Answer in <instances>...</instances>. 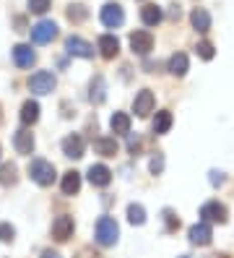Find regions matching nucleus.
Here are the masks:
<instances>
[{
  "label": "nucleus",
  "mask_w": 234,
  "mask_h": 258,
  "mask_svg": "<svg viewBox=\"0 0 234 258\" xmlns=\"http://www.w3.org/2000/svg\"><path fill=\"white\" fill-rule=\"evenodd\" d=\"M29 175H31V180H34L37 185L47 188V185L55 183V164L47 162V159H34L29 164Z\"/></svg>",
  "instance_id": "1"
},
{
  "label": "nucleus",
  "mask_w": 234,
  "mask_h": 258,
  "mask_svg": "<svg viewBox=\"0 0 234 258\" xmlns=\"http://www.w3.org/2000/svg\"><path fill=\"white\" fill-rule=\"evenodd\" d=\"M120 237V227L112 217H102L97 222V242L99 245H115Z\"/></svg>",
  "instance_id": "2"
},
{
  "label": "nucleus",
  "mask_w": 234,
  "mask_h": 258,
  "mask_svg": "<svg viewBox=\"0 0 234 258\" xmlns=\"http://www.w3.org/2000/svg\"><path fill=\"white\" fill-rule=\"evenodd\" d=\"M57 37V24L55 21H39L31 26V42L34 44H50Z\"/></svg>",
  "instance_id": "3"
},
{
  "label": "nucleus",
  "mask_w": 234,
  "mask_h": 258,
  "mask_svg": "<svg viewBox=\"0 0 234 258\" xmlns=\"http://www.w3.org/2000/svg\"><path fill=\"white\" fill-rule=\"evenodd\" d=\"M55 86H57V81H55V76L50 71H39V73H34L29 79V89L34 94H50Z\"/></svg>",
  "instance_id": "4"
},
{
  "label": "nucleus",
  "mask_w": 234,
  "mask_h": 258,
  "mask_svg": "<svg viewBox=\"0 0 234 258\" xmlns=\"http://www.w3.org/2000/svg\"><path fill=\"white\" fill-rule=\"evenodd\" d=\"M153 104H156L153 92H151V89H143V92H138L135 99H133V112L138 117H148L153 112Z\"/></svg>",
  "instance_id": "5"
},
{
  "label": "nucleus",
  "mask_w": 234,
  "mask_h": 258,
  "mask_svg": "<svg viewBox=\"0 0 234 258\" xmlns=\"http://www.w3.org/2000/svg\"><path fill=\"white\" fill-rule=\"evenodd\" d=\"M73 230H75V222H73V217H68V214H62V217H57V219L52 222V237H55L57 242H65L68 237H73Z\"/></svg>",
  "instance_id": "6"
},
{
  "label": "nucleus",
  "mask_w": 234,
  "mask_h": 258,
  "mask_svg": "<svg viewBox=\"0 0 234 258\" xmlns=\"http://www.w3.org/2000/svg\"><path fill=\"white\" fill-rule=\"evenodd\" d=\"M122 21H125V13H122L120 3H107L102 8V24L107 29H117V26H122Z\"/></svg>",
  "instance_id": "7"
},
{
  "label": "nucleus",
  "mask_w": 234,
  "mask_h": 258,
  "mask_svg": "<svg viewBox=\"0 0 234 258\" xmlns=\"http://www.w3.org/2000/svg\"><path fill=\"white\" fill-rule=\"evenodd\" d=\"M200 217H203V222H218V224H224L226 222V206L218 204V201H208V204L200 206Z\"/></svg>",
  "instance_id": "8"
},
{
  "label": "nucleus",
  "mask_w": 234,
  "mask_h": 258,
  "mask_svg": "<svg viewBox=\"0 0 234 258\" xmlns=\"http://www.w3.org/2000/svg\"><path fill=\"white\" fill-rule=\"evenodd\" d=\"M84 149H86V144H84V139L78 133H70V136L62 139V154L70 157V159H81L84 157Z\"/></svg>",
  "instance_id": "9"
},
{
  "label": "nucleus",
  "mask_w": 234,
  "mask_h": 258,
  "mask_svg": "<svg viewBox=\"0 0 234 258\" xmlns=\"http://www.w3.org/2000/svg\"><path fill=\"white\" fill-rule=\"evenodd\" d=\"M130 50L135 55H148L153 50V37L151 32H133L130 34Z\"/></svg>",
  "instance_id": "10"
},
{
  "label": "nucleus",
  "mask_w": 234,
  "mask_h": 258,
  "mask_svg": "<svg viewBox=\"0 0 234 258\" xmlns=\"http://www.w3.org/2000/svg\"><path fill=\"white\" fill-rule=\"evenodd\" d=\"M13 63L19 68H31L37 63V52L31 50V44H16L13 47Z\"/></svg>",
  "instance_id": "11"
},
{
  "label": "nucleus",
  "mask_w": 234,
  "mask_h": 258,
  "mask_svg": "<svg viewBox=\"0 0 234 258\" xmlns=\"http://www.w3.org/2000/svg\"><path fill=\"white\" fill-rule=\"evenodd\" d=\"M89 183L97 185V188H107L112 183V172H109V167L104 164H91L89 167Z\"/></svg>",
  "instance_id": "12"
},
{
  "label": "nucleus",
  "mask_w": 234,
  "mask_h": 258,
  "mask_svg": "<svg viewBox=\"0 0 234 258\" xmlns=\"http://www.w3.org/2000/svg\"><path fill=\"white\" fill-rule=\"evenodd\" d=\"M65 50H68V55H75V57H94V47L81 37H68Z\"/></svg>",
  "instance_id": "13"
},
{
  "label": "nucleus",
  "mask_w": 234,
  "mask_h": 258,
  "mask_svg": "<svg viewBox=\"0 0 234 258\" xmlns=\"http://www.w3.org/2000/svg\"><path fill=\"white\" fill-rule=\"evenodd\" d=\"M213 237V230H211V224L208 222H198L190 227V242L193 245H208Z\"/></svg>",
  "instance_id": "14"
},
{
  "label": "nucleus",
  "mask_w": 234,
  "mask_h": 258,
  "mask_svg": "<svg viewBox=\"0 0 234 258\" xmlns=\"http://www.w3.org/2000/svg\"><path fill=\"white\" fill-rule=\"evenodd\" d=\"M13 146H16V151H19V154H31V151H34V136H31V131H26V128L16 131Z\"/></svg>",
  "instance_id": "15"
},
{
  "label": "nucleus",
  "mask_w": 234,
  "mask_h": 258,
  "mask_svg": "<svg viewBox=\"0 0 234 258\" xmlns=\"http://www.w3.org/2000/svg\"><path fill=\"white\" fill-rule=\"evenodd\" d=\"M97 47H99L102 57L112 60V57H117V52H120V42H117V37H112V34H102L99 42H97Z\"/></svg>",
  "instance_id": "16"
},
{
  "label": "nucleus",
  "mask_w": 234,
  "mask_h": 258,
  "mask_svg": "<svg viewBox=\"0 0 234 258\" xmlns=\"http://www.w3.org/2000/svg\"><path fill=\"white\" fill-rule=\"evenodd\" d=\"M162 19H164V13H162V8H159V6L146 3L143 8H140V21H143L146 26H156Z\"/></svg>",
  "instance_id": "17"
},
{
  "label": "nucleus",
  "mask_w": 234,
  "mask_h": 258,
  "mask_svg": "<svg viewBox=\"0 0 234 258\" xmlns=\"http://www.w3.org/2000/svg\"><path fill=\"white\" fill-rule=\"evenodd\" d=\"M190 21H193V29H198L200 34H206L208 29H211V16H208L206 8H195L190 13Z\"/></svg>",
  "instance_id": "18"
},
{
  "label": "nucleus",
  "mask_w": 234,
  "mask_h": 258,
  "mask_svg": "<svg viewBox=\"0 0 234 258\" xmlns=\"http://www.w3.org/2000/svg\"><path fill=\"white\" fill-rule=\"evenodd\" d=\"M78 190H81V175H78L75 170L62 175V193H65V196H75Z\"/></svg>",
  "instance_id": "19"
},
{
  "label": "nucleus",
  "mask_w": 234,
  "mask_h": 258,
  "mask_svg": "<svg viewBox=\"0 0 234 258\" xmlns=\"http://www.w3.org/2000/svg\"><path fill=\"white\" fill-rule=\"evenodd\" d=\"M109 128H112V133H117V136H128L130 133V117L125 112H115L112 120H109Z\"/></svg>",
  "instance_id": "20"
},
{
  "label": "nucleus",
  "mask_w": 234,
  "mask_h": 258,
  "mask_svg": "<svg viewBox=\"0 0 234 258\" xmlns=\"http://www.w3.org/2000/svg\"><path fill=\"white\" fill-rule=\"evenodd\" d=\"M39 120V104L37 102H24V107H21V123L24 125H34Z\"/></svg>",
  "instance_id": "21"
},
{
  "label": "nucleus",
  "mask_w": 234,
  "mask_h": 258,
  "mask_svg": "<svg viewBox=\"0 0 234 258\" xmlns=\"http://www.w3.org/2000/svg\"><path fill=\"white\" fill-rule=\"evenodd\" d=\"M169 73L172 76H185L187 73V55L185 52H175L169 57Z\"/></svg>",
  "instance_id": "22"
},
{
  "label": "nucleus",
  "mask_w": 234,
  "mask_h": 258,
  "mask_svg": "<svg viewBox=\"0 0 234 258\" xmlns=\"http://www.w3.org/2000/svg\"><path fill=\"white\" fill-rule=\"evenodd\" d=\"M94 149H97V154H102V157H115L117 154V141L115 139H97L94 141Z\"/></svg>",
  "instance_id": "23"
},
{
  "label": "nucleus",
  "mask_w": 234,
  "mask_h": 258,
  "mask_svg": "<svg viewBox=\"0 0 234 258\" xmlns=\"http://www.w3.org/2000/svg\"><path fill=\"white\" fill-rule=\"evenodd\" d=\"M172 128V112L169 110H162V112H156V117H153V133H167Z\"/></svg>",
  "instance_id": "24"
},
{
  "label": "nucleus",
  "mask_w": 234,
  "mask_h": 258,
  "mask_svg": "<svg viewBox=\"0 0 234 258\" xmlns=\"http://www.w3.org/2000/svg\"><path fill=\"white\" fill-rule=\"evenodd\" d=\"M89 99H91L94 104H102V102H104V79H102V76H97V79L91 81V94H89Z\"/></svg>",
  "instance_id": "25"
},
{
  "label": "nucleus",
  "mask_w": 234,
  "mask_h": 258,
  "mask_svg": "<svg viewBox=\"0 0 234 258\" xmlns=\"http://www.w3.org/2000/svg\"><path fill=\"white\" fill-rule=\"evenodd\" d=\"M16 164H11V162H6L3 167H0V185H13L16 183Z\"/></svg>",
  "instance_id": "26"
},
{
  "label": "nucleus",
  "mask_w": 234,
  "mask_h": 258,
  "mask_svg": "<svg viewBox=\"0 0 234 258\" xmlns=\"http://www.w3.org/2000/svg\"><path fill=\"white\" fill-rule=\"evenodd\" d=\"M128 219H130V224H143L146 222V209L140 204H130L128 206Z\"/></svg>",
  "instance_id": "27"
},
{
  "label": "nucleus",
  "mask_w": 234,
  "mask_h": 258,
  "mask_svg": "<svg viewBox=\"0 0 234 258\" xmlns=\"http://www.w3.org/2000/svg\"><path fill=\"white\" fill-rule=\"evenodd\" d=\"M86 16H89L86 6H70V8H68V19H70L73 24H81V21H86Z\"/></svg>",
  "instance_id": "28"
},
{
  "label": "nucleus",
  "mask_w": 234,
  "mask_h": 258,
  "mask_svg": "<svg viewBox=\"0 0 234 258\" xmlns=\"http://www.w3.org/2000/svg\"><path fill=\"white\" fill-rule=\"evenodd\" d=\"M52 8V0H29V11L31 13H47Z\"/></svg>",
  "instance_id": "29"
},
{
  "label": "nucleus",
  "mask_w": 234,
  "mask_h": 258,
  "mask_svg": "<svg viewBox=\"0 0 234 258\" xmlns=\"http://www.w3.org/2000/svg\"><path fill=\"white\" fill-rule=\"evenodd\" d=\"M195 50H198V55H200L203 60H211V57L216 55L213 44H211V42H206V39H203V42H198V47H195Z\"/></svg>",
  "instance_id": "30"
},
{
  "label": "nucleus",
  "mask_w": 234,
  "mask_h": 258,
  "mask_svg": "<svg viewBox=\"0 0 234 258\" xmlns=\"http://www.w3.org/2000/svg\"><path fill=\"white\" fill-rule=\"evenodd\" d=\"M13 237H16V230L8 222H3V224H0V242H11Z\"/></svg>",
  "instance_id": "31"
},
{
  "label": "nucleus",
  "mask_w": 234,
  "mask_h": 258,
  "mask_svg": "<svg viewBox=\"0 0 234 258\" xmlns=\"http://www.w3.org/2000/svg\"><path fill=\"white\" fill-rule=\"evenodd\" d=\"M164 217H167V230H169V232H175L177 227H180V219L172 214V211H164Z\"/></svg>",
  "instance_id": "32"
},
{
  "label": "nucleus",
  "mask_w": 234,
  "mask_h": 258,
  "mask_svg": "<svg viewBox=\"0 0 234 258\" xmlns=\"http://www.w3.org/2000/svg\"><path fill=\"white\" fill-rule=\"evenodd\" d=\"M162 167H164V159L162 157H156L153 162H151V172L156 175V172H162Z\"/></svg>",
  "instance_id": "33"
},
{
  "label": "nucleus",
  "mask_w": 234,
  "mask_h": 258,
  "mask_svg": "<svg viewBox=\"0 0 234 258\" xmlns=\"http://www.w3.org/2000/svg\"><path fill=\"white\" fill-rule=\"evenodd\" d=\"M128 149L133 151V154H135V151L140 149V141H138V136H130V139H128Z\"/></svg>",
  "instance_id": "34"
},
{
  "label": "nucleus",
  "mask_w": 234,
  "mask_h": 258,
  "mask_svg": "<svg viewBox=\"0 0 234 258\" xmlns=\"http://www.w3.org/2000/svg\"><path fill=\"white\" fill-rule=\"evenodd\" d=\"M211 183H213V185H221V183H224V175H221V172H211Z\"/></svg>",
  "instance_id": "35"
},
{
  "label": "nucleus",
  "mask_w": 234,
  "mask_h": 258,
  "mask_svg": "<svg viewBox=\"0 0 234 258\" xmlns=\"http://www.w3.org/2000/svg\"><path fill=\"white\" fill-rule=\"evenodd\" d=\"M42 258H60V253H55V250H44Z\"/></svg>",
  "instance_id": "36"
},
{
  "label": "nucleus",
  "mask_w": 234,
  "mask_h": 258,
  "mask_svg": "<svg viewBox=\"0 0 234 258\" xmlns=\"http://www.w3.org/2000/svg\"><path fill=\"white\" fill-rule=\"evenodd\" d=\"M216 258H226V255H216Z\"/></svg>",
  "instance_id": "37"
}]
</instances>
